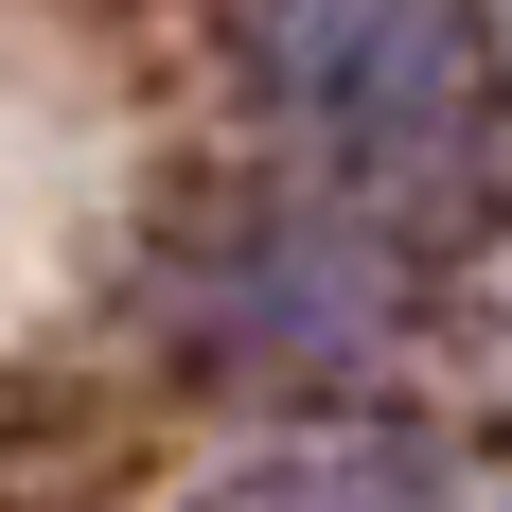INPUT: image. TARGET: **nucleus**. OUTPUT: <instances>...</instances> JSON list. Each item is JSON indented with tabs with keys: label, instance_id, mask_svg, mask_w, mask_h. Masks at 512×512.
Returning a JSON list of instances; mask_svg holds the SVG:
<instances>
[{
	"label": "nucleus",
	"instance_id": "f257e3e1",
	"mask_svg": "<svg viewBox=\"0 0 512 512\" xmlns=\"http://www.w3.org/2000/svg\"><path fill=\"white\" fill-rule=\"evenodd\" d=\"M283 71L301 142L389 212H460L495 177V36L477 0H230Z\"/></svg>",
	"mask_w": 512,
	"mask_h": 512
},
{
	"label": "nucleus",
	"instance_id": "f03ea898",
	"mask_svg": "<svg viewBox=\"0 0 512 512\" xmlns=\"http://www.w3.org/2000/svg\"><path fill=\"white\" fill-rule=\"evenodd\" d=\"M212 512H460V495H442V460H389V442H301V460L230 477Z\"/></svg>",
	"mask_w": 512,
	"mask_h": 512
}]
</instances>
